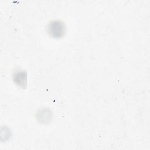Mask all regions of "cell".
<instances>
[{
	"mask_svg": "<svg viewBox=\"0 0 150 150\" xmlns=\"http://www.w3.org/2000/svg\"><path fill=\"white\" fill-rule=\"evenodd\" d=\"M47 31L50 36L54 38H60L64 35L65 27L62 22L53 21L49 25Z\"/></svg>",
	"mask_w": 150,
	"mask_h": 150,
	"instance_id": "cell-1",
	"label": "cell"
},
{
	"mask_svg": "<svg viewBox=\"0 0 150 150\" xmlns=\"http://www.w3.org/2000/svg\"><path fill=\"white\" fill-rule=\"evenodd\" d=\"M26 74L23 71H18L14 75V80L19 86H23L26 84Z\"/></svg>",
	"mask_w": 150,
	"mask_h": 150,
	"instance_id": "cell-2",
	"label": "cell"
}]
</instances>
